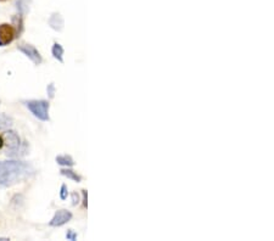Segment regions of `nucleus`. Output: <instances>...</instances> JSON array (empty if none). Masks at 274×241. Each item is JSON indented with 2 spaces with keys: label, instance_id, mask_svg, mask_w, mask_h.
Segmentation results:
<instances>
[{
  "label": "nucleus",
  "instance_id": "obj_1",
  "mask_svg": "<svg viewBox=\"0 0 274 241\" xmlns=\"http://www.w3.org/2000/svg\"><path fill=\"white\" fill-rule=\"evenodd\" d=\"M35 174V167L25 161H0V186L2 188H10V186L30 179Z\"/></svg>",
  "mask_w": 274,
  "mask_h": 241
},
{
  "label": "nucleus",
  "instance_id": "obj_2",
  "mask_svg": "<svg viewBox=\"0 0 274 241\" xmlns=\"http://www.w3.org/2000/svg\"><path fill=\"white\" fill-rule=\"evenodd\" d=\"M4 146L7 147V155L10 157H22L28 152V143L22 141L19 133L13 129L4 130L2 135Z\"/></svg>",
  "mask_w": 274,
  "mask_h": 241
},
{
  "label": "nucleus",
  "instance_id": "obj_3",
  "mask_svg": "<svg viewBox=\"0 0 274 241\" xmlns=\"http://www.w3.org/2000/svg\"><path fill=\"white\" fill-rule=\"evenodd\" d=\"M25 106L30 110V112L42 122L50 121V103L48 100H26L24 101Z\"/></svg>",
  "mask_w": 274,
  "mask_h": 241
},
{
  "label": "nucleus",
  "instance_id": "obj_4",
  "mask_svg": "<svg viewBox=\"0 0 274 241\" xmlns=\"http://www.w3.org/2000/svg\"><path fill=\"white\" fill-rule=\"evenodd\" d=\"M18 50L24 54L26 58L30 59V60L32 61L33 64L37 65V66H38V65H41L42 62H43V58H42L41 53H39V50L37 49L35 45L28 44V43L19 44L18 45Z\"/></svg>",
  "mask_w": 274,
  "mask_h": 241
},
{
  "label": "nucleus",
  "instance_id": "obj_5",
  "mask_svg": "<svg viewBox=\"0 0 274 241\" xmlns=\"http://www.w3.org/2000/svg\"><path fill=\"white\" fill-rule=\"evenodd\" d=\"M16 38L15 30L13 25L2 24L0 25V47H7L13 43Z\"/></svg>",
  "mask_w": 274,
  "mask_h": 241
},
{
  "label": "nucleus",
  "instance_id": "obj_6",
  "mask_svg": "<svg viewBox=\"0 0 274 241\" xmlns=\"http://www.w3.org/2000/svg\"><path fill=\"white\" fill-rule=\"evenodd\" d=\"M72 213L70 211H67V209H59V211L55 212L52 220L49 222V225L54 226V228L62 226L66 223H69L72 219Z\"/></svg>",
  "mask_w": 274,
  "mask_h": 241
},
{
  "label": "nucleus",
  "instance_id": "obj_7",
  "mask_svg": "<svg viewBox=\"0 0 274 241\" xmlns=\"http://www.w3.org/2000/svg\"><path fill=\"white\" fill-rule=\"evenodd\" d=\"M48 25H49L52 30L56 31V32H61L65 26V20L61 16V14L53 13L52 15H50L49 20H48Z\"/></svg>",
  "mask_w": 274,
  "mask_h": 241
},
{
  "label": "nucleus",
  "instance_id": "obj_8",
  "mask_svg": "<svg viewBox=\"0 0 274 241\" xmlns=\"http://www.w3.org/2000/svg\"><path fill=\"white\" fill-rule=\"evenodd\" d=\"M24 19H25L24 16H21L20 14H18V15H14L13 19H11V21H13V27L16 33V38H20L22 33H24V30H25Z\"/></svg>",
  "mask_w": 274,
  "mask_h": 241
},
{
  "label": "nucleus",
  "instance_id": "obj_9",
  "mask_svg": "<svg viewBox=\"0 0 274 241\" xmlns=\"http://www.w3.org/2000/svg\"><path fill=\"white\" fill-rule=\"evenodd\" d=\"M61 175L66 177L67 179H71L72 181H76V183H81L82 181V177L78 174L77 172L71 169V167H65V168L60 169Z\"/></svg>",
  "mask_w": 274,
  "mask_h": 241
},
{
  "label": "nucleus",
  "instance_id": "obj_10",
  "mask_svg": "<svg viewBox=\"0 0 274 241\" xmlns=\"http://www.w3.org/2000/svg\"><path fill=\"white\" fill-rule=\"evenodd\" d=\"M31 4H32V0H16V9H18V14L21 16H26L30 13Z\"/></svg>",
  "mask_w": 274,
  "mask_h": 241
},
{
  "label": "nucleus",
  "instance_id": "obj_11",
  "mask_svg": "<svg viewBox=\"0 0 274 241\" xmlns=\"http://www.w3.org/2000/svg\"><path fill=\"white\" fill-rule=\"evenodd\" d=\"M64 54H65V49L64 47L60 43H54L53 48H52V55L55 60H58L60 64H64Z\"/></svg>",
  "mask_w": 274,
  "mask_h": 241
},
{
  "label": "nucleus",
  "instance_id": "obj_12",
  "mask_svg": "<svg viewBox=\"0 0 274 241\" xmlns=\"http://www.w3.org/2000/svg\"><path fill=\"white\" fill-rule=\"evenodd\" d=\"M14 118L5 112H0V130H7L13 128Z\"/></svg>",
  "mask_w": 274,
  "mask_h": 241
},
{
  "label": "nucleus",
  "instance_id": "obj_13",
  "mask_svg": "<svg viewBox=\"0 0 274 241\" xmlns=\"http://www.w3.org/2000/svg\"><path fill=\"white\" fill-rule=\"evenodd\" d=\"M56 163L60 164L64 167H73L75 166V160L72 158V156L70 155H59L55 158Z\"/></svg>",
  "mask_w": 274,
  "mask_h": 241
},
{
  "label": "nucleus",
  "instance_id": "obj_14",
  "mask_svg": "<svg viewBox=\"0 0 274 241\" xmlns=\"http://www.w3.org/2000/svg\"><path fill=\"white\" fill-rule=\"evenodd\" d=\"M47 93H48V96H49V99H54L55 98V94H56V87H55V84L53 83H50V84H48V87H47Z\"/></svg>",
  "mask_w": 274,
  "mask_h": 241
},
{
  "label": "nucleus",
  "instance_id": "obj_15",
  "mask_svg": "<svg viewBox=\"0 0 274 241\" xmlns=\"http://www.w3.org/2000/svg\"><path fill=\"white\" fill-rule=\"evenodd\" d=\"M69 196V188H67L66 184H62L60 188V198L61 200H66Z\"/></svg>",
  "mask_w": 274,
  "mask_h": 241
},
{
  "label": "nucleus",
  "instance_id": "obj_16",
  "mask_svg": "<svg viewBox=\"0 0 274 241\" xmlns=\"http://www.w3.org/2000/svg\"><path fill=\"white\" fill-rule=\"evenodd\" d=\"M77 237H78V234L75 230H73V229H69V230H67V232H66V239L67 240L75 241V240H77Z\"/></svg>",
  "mask_w": 274,
  "mask_h": 241
},
{
  "label": "nucleus",
  "instance_id": "obj_17",
  "mask_svg": "<svg viewBox=\"0 0 274 241\" xmlns=\"http://www.w3.org/2000/svg\"><path fill=\"white\" fill-rule=\"evenodd\" d=\"M71 197H72V205L73 206H77L78 203H80V196H78V194L77 192H72V195H71Z\"/></svg>",
  "mask_w": 274,
  "mask_h": 241
},
{
  "label": "nucleus",
  "instance_id": "obj_18",
  "mask_svg": "<svg viewBox=\"0 0 274 241\" xmlns=\"http://www.w3.org/2000/svg\"><path fill=\"white\" fill-rule=\"evenodd\" d=\"M82 194H83V206L87 207V205H88V202H87V198H88L87 190H82Z\"/></svg>",
  "mask_w": 274,
  "mask_h": 241
},
{
  "label": "nucleus",
  "instance_id": "obj_19",
  "mask_svg": "<svg viewBox=\"0 0 274 241\" xmlns=\"http://www.w3.org/2000/svg\"><path fill=\"white\" fill-rule=\"evenodd\" d=\"M3 146H4V141H3V138L2 135H0V150L3 149Z\"/></svg>",
  "mask_w": 274,
  "mask_h": 241
},
{
  "label": "nucleus",
  "instance_id": "obj_20",
  "mask_svg": "<svg viewBox=\"0 0 274 241\" xmlns=\"http://www.w3.org/2000/svg\"><path fill=\"white\" fill-rule=\"evenodd\" d=\"M8 240H10L9 237H0V241H8Z\"/></svg>",
  "mask_w": 274,
  "mask_h": 241
},
{
  "label": "nucleus",
  "instance_id": "obj_21",
  "mask_svg": "<svg viewBox=\"0 0 274 241\" xmlns=\"http://www.w3.org/2000/svg\"><path fill=\"white\" fill-rule=\"evenodd\" d=\"M0 2H7V0H0Z\"/></svg>",
  "mask_w": 274,
  "mask_h": 241
}]
</instances>
